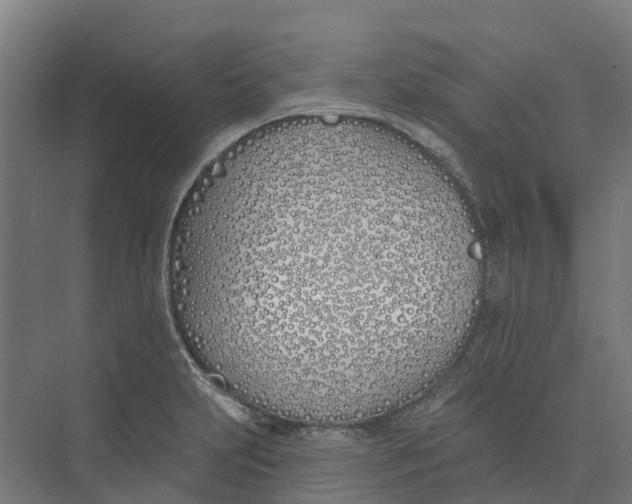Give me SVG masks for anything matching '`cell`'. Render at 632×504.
Instances as JSON below:
<instances>
[{
  "instance_id": "6da1fadb",
  "label": "cell",
  "mask_w": 632,
  "mask_h": 504,
  "mask_svg": "<svg viewBox=\"0 0 632 504\" xmlns=\"http://www.w3.org/2000/svg\"><path fill=\"white\" fill-rule=\"evenodd\" d=\"M467 216L390 131L307 122L226 153L187 190L174 257L211 365L309 413L391 406L440 374L471 324Z\"/></svg>"
}]
</instances>
